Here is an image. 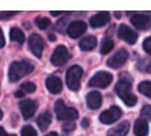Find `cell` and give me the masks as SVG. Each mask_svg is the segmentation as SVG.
Listing matches in <instances>:
<instances>
[{
    "label": "cell",
    "mask_w": 151,
    "mask_h": 136,
    "mask_svg": "<svg viewBox=\"0 0 151 136\" xmlns=\"http://www.w3.org/2000/svg\"><path fill=\"white\" fill-rule=\"evenodd\" d=\"M97 38L93 37V36H89V37H86L84 39L80 41V48L84 52H88V50L93 49L94 47L97 46Z\"/></svg>",
    "instance_id": "d6986e66"
},
{
    "label": "cell",
    "mask_w": 151,
    "mask_h": 136,
    "mask_svg": "<svg viewBox=\"0 0 151 136\" xmlns=\"http://www.w3.org/2000/svg\"><path fill=\"white\" fill-rule=\"evenodd\" d=\"M9 37H11V39H12L13 41H16L19 44H22V43L24 42V40H25L23 31L16 27H13L12 29H11V31H9Z\"/></svg>",
    "instance_id": "44dd1931"
},
{
    "label": "cell",
    "mask_w": 151,
    "mask_h": 136,
    "mask_svg": "<svg viewBox=\"0 0 151 136\" xmlns=\"http://www.w3.org/2000/svg\"><path fill=\"white\" fill-rule=\"evenodd\" d=\"M86 23L83 21H73L67 27V34L73 39L81 37L86 31Z\"/></svg>",
    "instance_id": "7c38bea8"
},
{
    "label": "cell",
    "mask_w": 151,
    "mask_h": 136,
    "mask_svg": "<svg viewBox=\"0 0 151 136\" xmlns=\"http://www.w3.org/2000/svg\"><path fill=\"white\" fill-rule=\"evenodd\" d=\"M5 44V40H4V36H3V31L2 29L0 28V48H2Z\"/></svg>",
    "instance_id": "4dcf8cb0"
},
{
    "label": "cell",
    "mask_w": 151,
    "mask_h": 136,
    "mask_svg": "<svg viewBox=\"0 0 151 136\" xmlns=\"http://www.w3.org/2000/svg\"><path fill=\"white\" fill-rule=\"evenodd\" d=\"M48 39H50V41H52V42H55V41H56V37H55L54 35L48 36Z\"/></svg>",
    "instance_id": "d590c367"
},
{
    "label": "cell",
    "mask_w": 151,
    "mask_h": 136,
    "mask_svg": "<svg viewBox=\"0 0 151 136\" xmlns=\"http://www.w3.org/2000/svg\"><path fill=\"white\" fill-rule=\"evenodd\" d=\"M18 12H1L0 13V19H6V18H9V17L14 16L16 15Z\"/></svg>",
    "instance_id": "f546056e"
},
{
    "label": "cell",
    "mask_w": 151,
    "mask_h": 136,
    "mask_svg": "<svg viewBox=\"0 0 151 136\" xmlns=\"http://www.w3.org/2000/svg\"><path fill=\"white\" fill-rule=\"evenodd\" d=\"M119 37L122 40L126 41L129 44H134L137 41V34L134 31H132L129 26L122 24L119 28Z\"/></svg>",
    "instance_id": "8fae6325"
},
{
    "label": "cell",
    "mask_w": 151,
    "mask_h": 136,
    "mask_svg": "<svg viewBox=\"0 0 151 136\" xmlns=\"http://www.w3.org/2000/svg\"><path fill=\"white\" fill-rule=\"evenodd\" d=\"M5 136H16V135H14V134H11V135H5Z\"/></svg>",
    "instance_id": "f35d334b"
},
{
    "label": "cell",
    "mask_w": 151,
    "mask_h": 136,
    "mask_svg": "<svg viewBox=\"0 0 151 136\" xmlns=\"http://www.w3.org/2000/svg\"><path fill=\"white\" fill-rule=\"evenodd\" d=\"M112 82V74L107 71H99L93 77L90 79L89 85L90 87H96V88H106Z\"/></svg>",
    "instance_id": "5b68a950"
},
{
    "label": "cell",
    "mask_w": 151,
    "mask_h": 136,
    "mask_svg": "<svg viewBox=\"0 0 151 136\" xmlns=\"http://www.w3.org/2000/svg\"><path fill=\"white\" fill-rule=\"evenodd\" d=\"M139 91L142 94H144L145 96L151 97V83L149 81H143V82L139 83Z\"/></svg>",
    "instance_id": "7402d4cb"
},
{
    "label": "cell",
    "mask_w": 151,
    "mask_h": 136,
    "mask_svg": "<svg viewBox=\"0 0 151 136\" xmlns=\"http://www.w3.org/2000/svg\"><path fill=\"white\" fill-rule=\"evenodd\" d=\"M5 135H6V133H5L4 129L2 127H0V136H5Z\"/></svg>",
    "instance_id": "836d02e7"
},
{
    "label": "cell",
    "mask_w": 151,
    "mask_h": 136,
    "mask_svg": "<svg viewBox=\"0 0 151 136\" xmlns=\"http://www.w3.org/2000/svg\"><path fill=\"white\" fill-rule=\"evenodd\" d=\"M127 59H128L127 50L122 48V49H120L118 52H116L112 57H110L107 60V65L111 68H120L126 63Z\"/></svg>",
    "instance_id": "9c48e42d"
},
{
    "label": "cell",
    "mask_w": 151,
    "mask_h": 136,
    "mask_svg": "<svg viewBox=\"0 0 151 136\" xmlns=\"http://www.w3.org/2000/svg\"><path fill=\"white\" fill-rule=\"evenodd\" d=\"M143 46H144V49L145 52H147L148 54H151V38H147L146 40L144 41V43H143Z\"/></svg>",
    "instance_id": "f1b7e54d"
},
{
    "label": "cell",
    "mask_w": 151,
    "mask_h": 136,
    "mask_svg": "<svg viewBox=\"0 0 151 136\" xmlns=\"http://www.w3.org/2000/svg\"><path fill=\"white\" fill-rule=\"evenodd\" d=\"M116 92L128 107H133L137 104V96L131 92V81L121 79L116 85Z\"/></svg>",
    "instance_id": "6da1fadb"
},
{
    "label": "cell",
    "mask_w": 151,
    "mask_h": 136,
    "mask_svg": "<svg viewBox=\"0 0 151 136\" xmlns=\"http://www.w3.org/2000/svg\"><path fill=\"white\" fill-rule=\"evenodd\" d=\"M81 126H82V128H84V129L88 128V126H89V120H88L87 118H84V120H82V124H81Z\"/></svg>",
    "instance_id": "1f68e13d"
},
{
    "label": "cell",
    "mask_w": 151,
    "mask_h": 136,
    "mask_svg": "<svg viewBox=\"0 0 151 136\" xmlns=\"http://www.w3.org/2000/svg\"><path fill=\"white\" fill-rule=\"evenodd\" d=\"M134 134L137 136H147L149 132L148 122L143 118H139L134 122Z\"/></svg>",
    "instance_id": "ac0fdd59"
},
{
    "label": "cell",
    "mask_w": 151,
    "mask_h": 136,
    "mask_svg": "<svg viewBox=\"0 0 151 136\" xmlns=\"http://www.w3.org/2000/svg\"><path fill=\"white\" fill-rule=\"evenodd\" d=\"M46 87L48 91L52 94H58L61 92L62 90V82L60 80V77H50L46 80Z\"/></svg>",
    "instance_id": "2e32d148"
},
{
    "label": "cell",
    "mask_w": 151,
    "mask_h": 136,
    "mask_svg": "<svg viewBox=\"0 0 151 136\" xmlns=\"http://www.w3.org/2000/svg\"><path fill=\"white\" fill-rule=\"evenodd\" d=\"M34 70V66L27 62H13L9 69V80L17 82Z\"/></svg>",
    "instance_id": "7a4b0ae2"
},
{
    "label": "cell",
    "mask_w": 151,
    "mask_h": 136,
    "mask_svg": "<svg viewBox=\"0 0 151 136\" xmlns=\"http://www.w3.org/2000/svg\"><path fill=\"white\" fill-rule=\"evenodd\" d=\"M37 124L38 127L40 128L42 131L47 130V128L50 127V125L52 124V114L50 112H44L37 118Z\"/></svg>",
    "instance_id": "ffe728a7"
},
{
    "label": "cell",
    "mask_w": 151,
    "mask_h": 136,
    "mask_svg": "<svg viewBox=\"0 0 151 136\" xmlns=\"http://www.w3.org/2000/svg\"><path fill=\"white\" fill-rule=\"evenodd\" d=\"M131 23L141 31H148L150 28V18L147 15L137 14L131 18Z\"/></svg>",
    "instance_id": "4fadbf2b"
},
{
    "label": "cell",
    "mask_w": 151,
    "mask_h": 136,
    "mask_svg": "<svg viewBox=\"0 0 151 136\" xmlns=\"http://www.w3.org/2000/svg\"><path fill=\"white\" fill-rule=\"evenodd\" d=\"M64 12H50V14L52 15V16H59V15L63 14Z\"/></svg>",
    "instance_id": "e575fe53"
},
{
    "label": "cell",
    "mask_w": 151,
    "mask_h": 136,
    "mask_svg": "<svg viewBox=\"0 0 151 136\" xmlns=\"http://www.w3.org/2000/svg\"><path fill=\"white\" fill-rule=\"evenodd\" d=\"M110 20V15L108 12H101L98 13L97 15H94L90 18V25L93 28L102 27L105 24H107Z\"/></svg>",
    "instance_id": "5bb4252c"
},
{
    "label": "cell",
    "mask_w": 151,
    "mask_h": 136,
    "mask_svg": "<svg viewBox=\"0 0 151 136\" xmlns=\"http://www.w3.org/2000/svg\"><path fill=\"white\" fill-rule=\"evenodd\" d=\"M142 118L145 120H149L151 117V108L149 105H146L145 107H143L142 109Z\"/></svg>",
    "instance_id": "4316f807"
},
{
    "label": "cell",
    "mask_w": 151,
    "mask_h": 136,
    "mask_svg": "<svg viewBox=\"0 0 151 136\" xmlns=\"http://www.w3.org/2000/svg\"><path fill=\"white\" fill-rule=\"evenodd\" d=\"M36 24L41 29H45V28L50 26V20L48 18H46V17H39V18L36 19Z\"/></svg>",
    "instance_id": "cb8c5ba5"
},
{
    "label": "cell",
    "mask_w": 151,
    "mask_h": 136,
    "mask_svg": "<svg viewBox=\"0 0 151 136\" xmlns=\"http://www.w3.org/2000/svg\"><path fill=\"white\" fill-rule=\"evenodd\" d=\"M2 117H3V113H2V110L0 109V120H1Z\"/></svg>",
    "instance_id": "74e56055"
},
{
    "label": "cell",
    "mask_w": 151,
    "mask_h": 136,
    "mask_svg": "<svg viewBox=\"0 0 151 136\" xmlns=\"http://www.w3.org/2000/svg\"><path fill=\"white\" fill-rule=\"evenodd\" d=\"M24 92L21 91V90H18V91L15 92V95H16V97H22V96H24Z\"/></svg>",
    "instance_id": "d6a6232c"
},
{
    "label": "cell",
    "mask_w": 151,
    "mask_h": 136,
    "mask_svg": "<svg viewBox=\"0 0 151 136\" xmlns=\"http://www.w3.org/2000/svg\"><path fill=\"white\" fill-rule=\"evenodd\" d=\"M113 46H114V43H113L112 40H110V39H105V40H103V42H102L100 52H101L102 54H107L112 50Z\"/></svg>",
    "instance_id": "603a6c76"
},
{
    "label": "cell",
    "mask_w": 151,
    "mask_h": 136,
    "mask_svg": "<svg viewBox=\"0 0 151 136\" xmlns=\"http://www.w3.org/2000/svg\"><path fill=\"white\" fill-rule=\"evenodd\" d=\"M122 116V110L118 106H112L108 110H105L100 115V122L104 125H110L119 120Z\"/></svg>",
    "instance_id": "8992f818"
},
{
    "label": "cell",
    "mask_w": 151,
    "mask_h": 136,
    "mask_svg": "<svg viewBox=\"0 0 151 136\" xmlns=\"http://www.w3.org/2000/svg\"><path fill=\"white\" fill-rule=\"evenodd\" d=\"M86 103L88 108L91 110H97L102 105V95L99 91H91L86 95Z\"/></svg>",
    "instance_id": "9a60e30c"
},
{
    "label": "cell",
    "mask_w": 151,
    "mask_h": 136,
    "mask_svg": "<svg viewBox=\"0 0 151 136\" xmlns=\"http://www.w3.org/2000/svg\"><path fill=\"white\" fill-rule=\"evenodd\" d=\"M20 90L23 91L24 93H33L36 90V85L32 82H25L21 85Z\"/></svg>",
    "instance_id": "d4e9b609"
},
{
    "label": "cell",
    "mask_w": 151,
    "mask_h": 136,
    "mask_svg": "<svg viewBox=\"0 0 151 136\" xmlns=\"http://www.w3.org/2000/svg\"><path fill=\"white\" fill-rule=\"evenodd\" d=\"M130 125L128 122H122L118 126L109 130L108 136H126L129 131Z\"/></svg>",
    "instance_id": "e0dca14e"
},
{
    "label": "cell",
    "mask_w": 151,
    "mask_h": 136,
    "mask_svg": "<svg viewBox=\"0 0 151 136\" xmlns=\"http://www.w3.org/2000/svg\"><path fill=\"white\" fill-rule=\"evenodd\" d=\"M21 136H37V132L32 126H25L21 130Z\"/></svg>",
    "instance_id": "484cf974"
},
{
    "label": "cell",
    "mask_w": 151,
    "mask_h": 136,
    "mask_svg": "<svg viewBox=\"0 0 151 136\" xmlns=\"http://www.w3.org/2000/svg\"><path fill=\"white\" fill-rule=\"evenodd\" d=\"M20 106V111H21L22 115L25 120L31 118L34 114H35L36 110L38 108V104L36 101L33 99H25V101H22L21 103L19 104Z\"/></svg>",
    "instance_id": "30bf717a"
},
{
    "label": "cell",
    "mask_w": 151,
    "mask_h": 136,
    "mask_svg": "<svg viewBox=\"0 0 151 136\" xmlns=\"http://www.w3.org/2000/svg\"><path fill=\"white\" fill-rule=\"evenodd\" d=\"M55 111L57 113V118L59 120L73 122L78 118V111L75 108L66 107L62 99H58L55 104Z\"/></svg>",
    "instance_id": "3957f363"
},
{
    "label": "cell",
    "mask_w": 151,
    "mask_h": 136,
    "mask_svg": "<svg viewBox=\"0 0 151 136\" xmlns=\"http://www.w3.org/2000/svg\"><path fill=\"white\" fill-rule=\"evenodd\" d=\"M68 58H69V54L67 48L64 45H59L55 49L54 54H52V58H50V62L55 66H61L68 60Z\"/></svg>",
    "instance_id": "52a82bcc"
},
{
    "label": "cell",
    "mask_w": 151,
    "mask_h": 136,
    "mask_svg": "<svg viewBox=\"0 0 151 136\" xmlns=\"http://www.w3.org/2000/svg\"><path fill=\"white\" fill-rule=\"evenodd\" d=\"M45 136H59V135H58L56 132H50V133H48L47 135H45Z\"/></svg>",
    "instance_id": "8d00e7d4"
},
{
    "label": "cell",
    "mask_w": 151,
    "mask_h": 136,
    "mask_svg": "<svg viewBox=\"0 0 151 136\" xmlns=\"http://www.w3.org/2000/svg\"><path fill=\"white\" fill-rule=\"evenodd\" d=\"M76 128V124L73 122H67L66 124L63 125V127H62V129L64 130L65 132H71L73 131Z\"/></svg>",
    "instance_id": "83f0119b"
},
{
    "label": "cell",
    "mask_w": 151,
    "mask_h": 136,
    "mask_svg": "<svg viewBox=\"0 0 151 136\" xmlns=\"http://www.w3.org/2000/svg\"><path fill=\"white\" fill-rule=\"evenodd\" d=\"M83 74V70L80 66H71L66 73V84L70 90L77 91L80 88V80Z\"/></svg>",
    "instance_id": "277c9868"
},
{
    "label": "cell",
    "mask_w": 151,
    "mask_h": 136,
    "mask_svg": "<svg viewBox=\"0 0 151 136\" xmlns=\"http://www.w3.org/2000/svg\"><path fill=\"white\" fill-rule=\"evenodd\" d=\"M28 45H29L31 52L37 58H41L42 57L43 48H44V42H43L42 38L38 35V34L31 35V37L28 38Z\"/></svg>",
    "instance_id": "ba28073f"
}]
</instances>
